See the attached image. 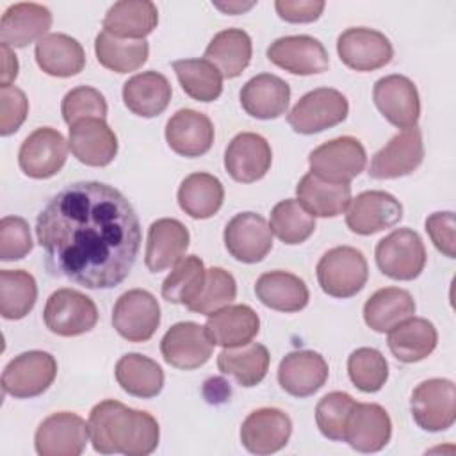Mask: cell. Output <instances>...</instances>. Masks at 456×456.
I'll return each instance as SVG.
<instances>
[{
	"label": "cell",
	"mask_w": 456,
	"mask_h": 456,
	"mask_svg": "<svg viewBox=\"0 0 456 456\" xmlns=\"http://www.w3.org/2000/svg\"><path fill=\"white\" fill-rule=\"evenodd\" d=\"M28 114V102L16 86L0 87V135L14 134Z\"/></svg>",
	"instance_id": "obj_51"
},
{
	"label": "cell",
	"mask_w": 456,
	"mask_h": 456,
	"mask_svg": "<svg viewBox=\"0 0 456 456\" xmlns=\"http://www.w3.org/2000/svg\"><path fill=\"white\" fill-rule=\"evenodd\" d=\"M36 235L48 271L86 289L119 285L141 248L134 207L102 182H75L61 189L39 212Z\"/></svg>",
	"instance_id": "obj_1"
},
{
	"label": "cell",
	"mask_w": 456,
	"mask_h": 456,
	"mask_svg": "<svg viewBox=\"0 0 456 456\" xmlns=\"http://www.w3.org/2000/svg\"><path fill=\"white\" fill-rule=\"evenodd\" d=\"M159 23L157 5L150 0H121L109 7L103 30L121 39H144Z\"/></svg>",
	"instance_id": "obj_31"
},
{
	"label": "cell",
	"mask_w": 456,
	"mask_h": 456,
	"mask_svg": "<svg viewBox=\"0 0 456 456\" xmlns=\"http://www.w3.org/2000/svg\"><path fill=\"white\" fill-rule=\"evenodd\" d=\"M37 285L30 273L23 269L0 271V314L4 319H23L36 305Z\"/></svg>",
	"instance_id": "obj_43"
},
{
	"label": "cell",
	"mask_w": 456,
	"mask_h": 456,
	"mask_svg": "<svg viewBox=\"0 0 456 456\" xmlns=\"http://www.w3.org/2000/svg\"><path fill=\"white\" fill-rule=\"evenodd\" d=\"M173 69L187 96L196 102H214L223 93V75L207 59H178Z\"/></svg>",
	"instance_id": "obj_42"
},
{
	"label": "cell",
	"mask_w": 456,
	"mask_h": 456,
	"mask_svg": "<svg viewBox=\"0 0 456 456\" xmlns=\"http://www.w3.org/2000/svg\"><path fill=\"white\" fill-rule=\"evenodd\" d=\"M0 55H2V71H0V87L11 86V82L18 77V59L9 45H0Z\"/></svg>",
	"instance_id": "obj_54"
},
{
	"label": "cell",
	"mask_w": 456,
	"mask_h": 456,
	"mask_svg": "<svg viewBox=\"0 0 456 456\" xmlns=\"http://www.w3.org/2000/svg\"><path fill=\"white\" fill-rule=\"evenodd\" d=\"M269 351L258 342H249L237 347H224L217 354V369L232 376L242 387L258 385L269 369Z\"/></svg>",
	"instance_id": "obj_39"
},
{
	"label": "cell",
	"mask_w": 456,
	"mask_h": 456,
	"mask_svg": "<svg viewBox=\"0 0 456 456\" xmlns=\"http://www.w3.org/2000/svg\"><path fill=\"white\" fill-rule=\"evenodd\" d=\"M292 433L290 417L278 408H258L240 426V442L253 454H273L283 449Z\"/></svg>",
	"instance_id": "obj_22"
},
{
	"label": "cell",
	"mask_w": 456,
	"mask_h": 456,
	"mask_svg": "<svg viewBox=\"0 0 456 456\" xmlns=\"http://www.w3.org/2000/svg\"><path fill=\"white\" fill-rule=\"evenodd\" d=\"M337 52L340 61L356 71L379 69L394 57L390 39L367 27L346 28L337 39Z\"/></svg>",
	"instance_id": "obj_14"
},
{
	"label": "cell",
	"mask_w": 456,
	"mask_h": 456,
	"mask_svg": "<svg viewBox=\"0 0 456 456\" xmlns=\"http://www.w3.org/2000/svg\"><path fill=\"white\" fill-rule=\"evenodd\" d=\"M392 436V420L376 403H356L346 424L344 442L360 452L381 451Z\"/></svg>",
	"instance_id": "obj_24"
},
{
	"label": "cell",
	"mask_w": 456,
	"mask_h": 456,
	"mask_svg": "<svg viewBox=\"0 0 456 456\" xmlns=\"http://www.w3.org/2000/svg\"><path fill=\"white\" fill-rule=\"evenodd\" d=\"M36 62L52 77H73L86 66L82 45L68 34H46L36 43Z\"/></svg>",
	"instance_id": "obj_32"
},
{
	"label": "cell",
	"mask_w": 456,
	"mask_h": 456,
	"mask_svg": "<svg viewBox=\"0 0 456 456\" xmlns=\"http://www.w3.org/2000/svg\"><path fill=\"white\" fill-rule=\"evenodd\" d=\"M160 324L157 297L144 289L123 292L112 308V326L128 342H146Z\"/></svg>",
	"instance_id": "obj_10"
},
{
	"label": "cell",
	"mask_w": 456,
	"mask_h": 456,
	"mask_svg": "<svg viewBox=\"0 0 456 456\" xmlns=\"http://www.w3.org/2000/svg\"><path fill=\"white\" fill-rule=\"evenodd\" d=\"M166 141L182 157H200L212 148L214 125L203 112L180 109L166 123Z\"/></svg>",
	"instance_id": "obj_25"
},
{
	"label": "cell",
	"mask_w": 456,
	"mask_h": 456,
	"mask_svg": "<svg viewBox=\"0 0 456 456\" xmlns=\"http://www.w3.org/2000/svg\"><path fill=\"white\" fill-rule=\"evenodd\" d=\"M260 330L256 312L248 305H228L208 315L205 331L214 346L237 347L249 344Z\"/></svg>",
	"instance_id": "obj_28"
},
{
	"label": "cell",
	"mask_w": 456,
	"mask_h": 456,
	"mask_svg": "<svg viewBox=\"0 0 456 456\" xmlns=\"http://www.w3.org/2000/svg\"><path fill=\"white\" fill-rule=\"evenodd\" d=\"M372 98L383 118L397 128L417 126L420 100L415 84L404 75L381 77L372 89Z\"/></svg>",
	"instance_id": "obj_15"
},
{
	"label": "cell",
	"mask_w": 456,
	"mask_h": 456,
	"mask_svg": "<svg viewBox=\"0 0 456 456\" xmlns=\"http://www.w3.org/2000/svg\"><path fill=\"white\" fill-rule=\"evenodd\" d=\"M89 438V424L80 415L57 411L39 424L34 444L39 456H78Z\"/></svg>",
	"instance_id": "obj_11"
},
{
	"label": "cell",
	"mask_w": 456,
	"mask_h": 456,
	"mask_svg": "<svg viewBox=\"0 0 456 456\" xmlns=\"http://www.w3.org/2000/svg\"><path fill=\"white\" fill-rule=\"evenodd\" d=\"M207 278L203 262L196 256L182 258L162 281V297L169 303L189 306L198 299Z\"/></svg>",
	"instance_id": "obj_44"
},
{
	"label": "cell",
	"mask_w": 456,
	"mask_h": 456,
	"mask_svg": "<svg viewBox=\"0 0 456 456\" xmlns=\"http://www.w3.org/2000/svg\"><path fill=\"white\" fill-rule=\"evenodd\" d=\"M413 314L415 301L411 294L399 287L379 289L363 305L365 324L378 333H388Z\"/></svg>",
	"instance_id": "obj_36"
},
{
	"label": "cell",
	"mask_w": 456,
	"mask_h": 456,
	"mask_svg": "<svg viewBox=\"0 0 456 456\" xmlns=\"http://www.w3.org/2000/svg\"><path fill=\"white\" fill-rule=\"evenodd\" d=\"M176 198L180 208L187 216L194 219H207L221 208L224 189L217 176L208 173H192L182 180Z\"/></svg>",
	"instance_id": "obj_40"
},
{
	"label": "cell",
	"mask_w": 456,
	"mask_h": 456,
	"mask_svg": "<svg viewBox=\"0 0 456 456\" xmlns=\"http://www.w3.org/2000/svg\"><path fill=\"white\" fill-rule=\"evenodd\" d=\"M347 374L358 390L372 394L381 390L387 383L388 363L378 349L360 347L347 358Z\"/></svg>",
	"instance_id": "obj_46"
},
{
	"label": "cell",
	"mask_w": 456,
	"mask_h": 456,
	"mask_svg": "<svg viewBox=\"0 0 456 456\" xmlns=\"http://www.w3.org/2000/svg\"><path fill=\"white\" fill-rule=\"evenodd\" d=\"M424 160V142L419 126H410L395 134L369 166V176L376 180L399 178L413 173Z\"/></svg>",
	"instance_id": "obj_13"
},
{
	"label": "cell",
	"mask_w": 456,
	"mask_h": 456,
	"mask_svg": "<svg viewBox=\"0 0 456 456\" xmlns=\"http://www.w3.org/2000/svg\"><path fill=\"white\" fill-rule=\"evenodd\" d=\"M388 347L403 363H415L428 358L438 342L436 328L424 317H410L388 331Z\"/></svg>",
	"instance_id": "obj_33"
},
{
	"label": "cell",
	"mask_w": 456,
	"mask_h": 456,
	"mask_svg": "<svg viewBox=\"0 0 456 456\" xmlns=\"http://www.w3.org/2000/svg\"><path fill=\"white\" fill-rule=\"evenodd\" d=\"M224 246L228 253L244 264H256L273 248V232L267 221L255 212L233 216L224 228Z\"/></svg>",
	"instance_id": "obj_16"
},
{
	"label": "cell",
	"mask_w": 456,
	"mask_h": 456,
	"mask_svg": "<svg viewBox=\"0 0 456 456\" xmlns=\"http://www.w3.org/2000/svg\"><path fill=\"white\" fill-rule=\"evenodd\" d=\"M326 4L322 0H276L274 9L278 16L289 23H310L315 21Z\"/></svg>",
	"instance_id": "obj_53"
},
{
	"label": "cell",
	"mask_w": 456,
	"mask_h": 456,
	"mask_svg": "<svg viewBox=\"0 0 456 456\" xmlns=\"http://www.w3.org/2000/svg\"><path fill=\"white\" fill-rule=\"evenodd\" d=\"M43 319L52 333L77 337L96 326L98 308L89 296L73 289H59L46 299Z\"/></svg>",
	"instance_id": "obj_8"
},
{
	"label": "cell",
	"mask_w": 456,
	"mask_h": 456,
	"mask_svg": "<svg viewBox=\"0 0 456 456\" xmlns=\"http://www.w3.org/2000/svg\"><path fill=\"white\" fill-rule=\"evenodd\" d=\"M356 401L346 392H330L315 406V422L319 431L333 440L344 442L346 424Z\"/></svg>",
	"instance_id": "obj_48"
},
{
	"label": "cell",
	"mask_w": 456,
	"mask_h": 456,
	"mask_svg": "<svg viewBox=\"0 0 456 456\" xmlns=\"http://www.w3.org/2000/svg\"><path fill=\"white\" fill-rule=\"evenodd\" d=\"M271 232L285 244H301L315 230V217L297 201L283 200L271 210Z\"/></svg>",
	"instance_id": "obj_45"
},
{
	"label": "cell",
	"mask_w": 456,
	"mask_h": 456,
	"mask_svg": "<svg viewBox=\"0 0 456 456\" xmlns=\"http://www.w3.org/2000/svg\"><path fill=\"white\" fill-rule=\"evenodd\" d=\"M118 385L134 397L151 399L160 394L164 387L162 367L139 353H128L121 356L114 369Z\"/></svg>",
	"instance_id": "obj_38"
},
{
	"label": "cell",
	"mask_w": 456,
	"mask_h": 456,
	"mask_svg": "<svg viewBox=\"0 0 456 456\" xmlns=\"http://www.w3.org/2000/svg\"><path fill=\"white\" fill-rule=\"evenodd\" d=\"M454 214L452 212H433L426 219V232L438 251L445 256H456V242H454Z\"/></svg>",
	"instance_id": "obj_52"
},
{
	"label": "cell",
	"mask_w": 456,
	"mask_h": 456,
	"mask_svg": "<svg viewBox=\"0 0 456 456\" xmlns=\"http://www.w3.org/2000/svg\"><path fill=\"white\" fill-rule=\"evenodd\" d=\"M87 424L93 447L102 454L146 456L157 449L160 438L159 422L153 415L114 399L94 404Z\"/></svg>",
	"instance_id": "obj_2"
},
{
	"label": "cell",
	"mask_w": 456,
	"mask_h": 456,
	"mask_svg": "<svg viewBox=\"0 0 456 456\" xmlns=\"http://www.w3.org/2000/svg\"><path fill=\"white\" fill-rule=\"evenodd\" d=\"M32 249L28 223L18 216H7L0 221V258L4 262L20 260Z\"/></svg>",
	"instance_id": "obj_50"
},
{
	"label": "cell",
	"mask_w": 456,
	"mask_h": 456,
	"mask_svg": "<svg viewBox=\"0 0 456 456\" xmlns=\"http://www.w3.org/2000/svg\"><path fill=\"white\" fill-rule=\"evenodd\" d=\"M57 376V362L46 351H27L14 356L2 372V388L16 399L37 397Z\"/></svg>",
	"instance_id": "obj_9"
},
{
	"label": "cell",
	"mask_w": 456,
	"mask_h": 456,
	"mask_svg": "<svg viewBox=\"0 0 456 456\" xmlns=\"http://www.w3.org/2000/svg\"><path fill=\"white\" fill-rule=\"evenodd\" d=\"M328 363L322 354L299 349L285 354L278 367L280 387L294 397L314 395L328 379Z\"/></svg>",
	"instance_id": "obj_23"
},
{
	"label": "cell",
	"mask_w": 456,
	"mask_h": 456,
	"mask_svg": "<svg viewBox=\"0 0 456 456\" xmlns=\"http://www.w3.org/2000/svg\"><path fill=\"white\" fill-rule=\"evenodd\" d=\"M68 159V142L62 134L50 126L36 128L20 146V169L30 178H50L57 175Z\"/></svg>",
	"instance_id": "obj_12"
},
{
	"label": "cell",
	"mask_w": 456,
	"mask_h": 456,
	"mask_svg": "<svg viewBox=\"0 0 456 456\" xmlns=\"http://www.w3.org/2000/svg\"><path fill=\"white\" fill-rule=\"evenodd\" d=\"M308 164L310 173L326 182L349 183L363 171L367 153L358 139L342 135L312 150L308 155Z\"/></svg>",
	"instance_id": "obj_6"
},
{
	"label": "cell",
	"mask_w": 456,
	"mask_h": 456,
	"mask_svg": "<svg viewBox=\"0 0 456 456\" xmlns=\"http://www.w3.org/2000/svg\"><path fill=\"white\" fill-rule=\"evenodd\" d=\"M379 271L399 281L415 280L426 265V248L420 235L410 228H399L383 237L376 246Z\"/></svg>",
	"instance_id": "obj_4"
},
{
	"label": "cell",
	"mask_w": 456,
	"mask_h": 456,
	"mask_svg": "<svg viewBox=\"0 0 456 456\" xmlns=\"http://www.w3.org/2000/svg\"><path fill=\"white\" fill-rule=\"evenodd\" d=\"M214 344L205 326L183 321L173 324L160 340V353L166 363L182 370H192L208 362Z\"/></svg>",
	"instance_id": "obj_17"
},
{
	"label": "cell",
	"mask_w": 456,
	"mask_h": 456,
	"mask_svg": "<svg viewBox=\"0 0 456 456\" xmlns=\"http://www.w3.org/2000/svg\"><path fill=\"white\" fill-rule=\"evenodd\" d=\"M251 53L249 34L242 28H226L212 37L205 50V59L212 62L224 78H235L248 68Z\"/></svg>",
	"instance_id": "obj_37"
},
{
	"label": "cell",
	"mask_w": 456,
	"mask_h": 456,
	"mask_svg": "<svg viewBox=\"0 0 456 456\" xmlns=\"http://www.w3.org/2000/svg\"><path fill=\"white\" fill-rule=\"evenodd\" d=\"M347 98L331 87H319L303 94L290 109L287 121L294 132L312 135L342 123L347 118Z\"/></svg>",
	"instance_id": "obj_5"
},
{
	"label": "cell",
	"mask_w": 456,
	"mask_h": 456,
	"mask_svg": "<svg viewBox=\"0 0 456 456\" xmlns=\"http://www.w3.org/2000/svg\"><path fill=\"white\" fill-rule=\"evenodd\" d=\"M403 219V205L385 191H363L351 200L346 224L358 235H372Z\"/></svg>",
	"instance_id": "obj_19"
},
{
	"label": "cell",
	"mask_w": 456,
	"mask_h": 456,
	"mask_svg": "<svg viewBox=\"0 0 456 456\" xmlns=\"http://www.w3.org/2000/svg\"><path fill=\"white\" fill-rule=\"evenodd\" d=\"M290 100L289 84L271 73L249 78L240 89L242 109L256 119H274L287 112Z\"/></svg>",
	"instance_id": "obj_29"
},
{
	"label": "cell",
	"mask_w": 456,
	"mask_h": 456,
	"mask_svg": "<svg viewBox=\"0 0 456 456\" xmlns=\"http://www.w3.org/2000/svg\"><path fill=\"white\" fill-rule=\"evenodd\" d=\"M235 296H237L235 278L223 267H210L207 269L205 285L198 299L192 301L187 308L201 315H212L217 310L228 306L235 299Z\"/></svg>",
	"instance_id": "obj_47"
},
{
	"label": "cell",
	"mask_w": 456,
	"mask_h": 456,
	"mask_svg": "<svg viewBox=\"0 0 456 456\" xmlns=\"http://www.w3.org/2000/svg\"><path fill=\"white\" fill-rule=\"evenodd\" d=\"M94 53L103 68L130 73L146 62L150 46L144 39H121L102 30L94 39Z\"/></svg>",
	"instance_id": "obj_41"
},
{
	"label": "cell",
	"mask_w": 456,
	"mask_h": 456,
	"mask_svg": "<svg viewBox=\"0 0 456 456\" xmlns=\"http://www.w3.org/2000/svg\"><path fill=\"white\" fill-rule=\"evenodd\" d=\"M187 248L189 230L178 219H157L148 230L144 264L151 273L166 271L183 258Z\"/></svg>",
	"instance_id": "obj_27"
},
{
	"label": "cell",
	"mask_w": 456,
	"mask_h": 456,
	"mask_svg": "<svg viewBox=\"0 0 456 456\" xmlns=\"http://www.w3.org/2000/svg\"><path fill=\"white\" fill-rule=\"evenodd\" d=\"M69 150L86 166H109L118 153V137L102 118H84L69 125Z\"/></svg>",
	"instance_id": "obj_20"
},
{
	"label": "cell",
	"mask_w": 456,
	"mask_h": 456,
	"mask_svg": "<svg viewBox=\"0 0 456 456\" xmlns=\"http://www.w3.org/2000/svg\"><path fill=\"white\" fill-rule=\"evenodd\" d=\"M413 420L424 431H445L456 420V387L451 379L433 378L419 383L410 399Z\"/></svg>",
	"instance_id": "obj_7"
},
{
	"label": "cell",
	"mask_w": 456,
	"mask_h": 456,
	"mask_svg": "<svg viewBox=\"0 0 456 456\" xmlns=\"http://www.w3.org/2000/svg\"><path fill=\"white\" fill-rule=\"evenodd\" d=\"M62 119L68 125H73L84 118H107V102L103 94L89 86H78L68 91L61 103Z\"/></svg>",
	"instance_id": "obj_49"
},
{
	"label": "cell",
	"mask_w": 456,
	"mask_h": 456,
	"mask_svg": "<svg viewBox=\"0 0 456 456\" xmlns=\"http://www.w3.org/2000/svg\"><path fill=\"white\" fill-rule=\"evenodd\" d=\"M273 151L265 137L255 132L237 134L226 146L224 167L240 183H251L265 176L271 167Z\"/></svg>",
	"instance_id": "obj_21"
},
{
	"label": "cell",
	"mask_w": 456,
	"mask_h": 456,
	"mask_svg": "<svg viewBox=\"0 0 456 456\" xmlns=\"http://www.w3.org/2000/svg\"><path fill=\"white\" fill-rule=\"evenodd\" d=\"M255 294L262 305L278 312H299L308 305L306 283L287 271L264 273L255 283Z\"/></svg>",
	"instance_id": "obj_34"
},
{
	"label": "cell",
	"mask_w": 456,
	"mask_h": 456,
	"mask_svg": "<svg viewBox=\"0 0 456 456\" xmlns=\"http://www.w3.org/2000/svg\"><path fill=\"white\" fill-rule=\"evenodd\" d=\"M297 201L315 217H335L351 203V185L326 182L312 173L305 175L296 187Z\"/></svg>",
	"instance_id": "obj_35"
},
{
	"label": "cell",
	"mask_w": 456,
	"mask_h": 456,
	"mask_svg": "<svg viewBox=\"0 0 456 456\" xmlns=\"http://www.w3.org/2000/svg\"><path fill=\"white\" fill-rule=\"evenodd\" d=\"M267 59L292 75H315L330 66V57L322 43L312 36H285L273 41Z\"/></svg>",
	"instance_id": "obj_18"
},
{
	"label": "cell",
	"mask_w": 456,
	"mask_h": 456,
	"mask_svg": "<svg viewBox=\"0 0 456 456\" xmlns=\"http://www.w3.org/2000/svg\"><path fill=\"white\" fill-rule=\"evenodd\" d=\"M216 7L217 9H221V11H224V12H240V11H246V9H249V7H253V4H216Z\"/></svg>",
	"instance_id": "obj_55"
},
{
	"label": "cell",
	"mask_w": 456,
	"mask_h": 456,
	"mask_svg": "<svg viewBox=\"0 0 456 456\" xmlns=\"http://www.w3.org/2000/svg\"><path fill=\"white\" fill-rule=\"evenodd\" d=\"M52 27V12L48 7L34 2H20L9 5L0 21L2 43L25 48L27 45L45 37Z\"/></svg>",
	"instance_id": "obj_26"
},
{
	"label": "cell",
	"mask_w": 456,
	"mask_h": 456,
	"mask_svg": "<svg viewBox=\"0 0 456 456\" xmlns=\"http://www.w3.org/2000/svg\"><path fill=\"white\" fill-rule=\"evenodd\" d=\"M171 84L159 71H142L123 84V102L126 109L141 118L162 114L171 102Z\"/></svg>",
	"instance_id": "obj_30"
},
{
	"label": "cell",
	"mask_w": 456,
	"mask_h": 456,
	"mask_svg": "<svg viewBox=\"0 0 456 456\" xmlns=\"http://www.w3.org/2000/svg\"><path fill=\"white\" fill-rule=\"evenodd\" d=\"M315 271L322 292L340 299L358 294L369 278V267L363 253L351 246L328 249L321 256Z\"/></svg>",
	"instance_id": "obj_3"
}]
</instances>
